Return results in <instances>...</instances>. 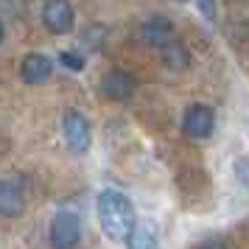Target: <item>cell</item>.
I'll return each instance as SVG.
<instances>
[{
    "mask_svg": "<svg viewBox=\"0 0 249 249\" xmlns=\"http://www.w3.org/2000/svg\"><path fill=\"white\" fill-rule=\"evenodd\" d=\"M98 224L109 241H129L135 230V207L121 191H101L95 202Z\"/></svg>",
    "mask_w": 249,
    "mask_h": 249,
    "instance_id": "1",
    "label": "cell"
},
{
    "mask_svg": "<svg viewBox=\"0 0 249 249\" xmlns=\"http://www.w3.org/2000/svg\"><path fill=\"white\" fill-rule=\"evenodd\" d=\"M62 137H65V146L73 154H87V148H90V124L79 109H65V115H62Z\"/></svg>",
    "mask_w": 249,
    "mask_h": 249,
    "instance_id": "2",
    "label": "cell"
},
{
    "mask_svg": "<svg viewBox=\"0 0 249 249\" xmlns=\"http://www.w3.org/2000/svg\"><path fill=\"white\" fill-rule=\"evenodd\" d=\"M81 238V221L76 213L62 210L51 221V247L53 249H76Z\"/></svg>",
    "mask_w": 249,
    "mask_h": 249,
    "instance_id": "3",
    "label": "cell"
},
{
    "mask_svg": "<svg viewBox=\"0 0 249 249\" xmlns=\"http://www.w3.org/2000/svg\"><path fill=\"white\" fill-rule=\"evenodd\" d=\"M182 129H185V135L191 140H207L215 129V112L207 104H193V107L185 109Z\"/></svg>",
    "mask_w": 249,
    "mask_h": 249,
    "instance_id": "4",
    "label": "cell"
},
{
    "mask_svg": "<svg viewBox=\"0 0 249 249\" xmlns=\"http://www.w3.org/2000/svg\"><path fill=\"white\" fill-rule=\"evenodd\" d=\"M42 23L48 25L51 34H70L76 25V12L70 0H48L42 9Z\"/></svg>",
    "mask_w": 249,
    "mask_h": 249,
    "instance_id": "5",
    "label": "cell"
},
{
    "mask_svg": "<svg viewBox=\"0 0 249 249\" xmlns=\"http://www.w3.org/2000/svg\"><path fill=\"white\" fill-rule=\"evenodd\" d=\"M20 76L25 84H42L53 76V62L42 53H28L20 65Z\"/></svg>",
    "mask_w": 249,
    "mask_h": 249,
    "instance_id": "6",
    "label": "cell"
},
{
    "mask_svg": "<svg viewBox=\"0 0 249 249\" xmlns=\"http://www.w3.org/2000/svg\"><path fill=\"white\" fill-rule=\"evenodd\" d=\"M132 90H135V81H132V76H129L126 70H109V73L101 79V92L107 95V98H112V101L129 98Z\"/></svg>",
    "mask_w": 249,
    "mask_h": 249,
    "instance_id": "7",
    "label": "cell"
},
{
    "mask_svg": "<svg viewBox=\"0 0 249 249\" xmlns=\"http://www.w3.org/2000/svg\"><path fill=\"white\" fill-rule=\"evenodd\" d=\"M23 213V191L17 188V182L0 179V215H14Z\"/></svg>",
    "mask_w": 249,
    "mask_h": 249,
    "instance_id": "8",
    "label": "cell"
},
{
    "mask_svg": "<svg viewBox=\"0 0 249 249\" xmlns=\"http://www.w3.org/2000/svg\"><path fill=\"white\" fill-rule=\"evenodd\" d=\"M160 53H162V62L168 70H188L191 68V53L188 48L182 45L179 39H168L165 45H160Z\"/></svg>",
    "mask_w": 249,
    "mask_h": 249,
    "instance_id": "9",
    "label": "cell"
},
{
    "mask_svg": "<svg viewBox=\"0 0 249 249\" xmlns=\"http://www.w3.org/2000/svg\"><path fill=\"white\" fill-rule=\"evenodd\" d=\"M143 39L148 45H165L171 39V20L168 17H151L143 25Z\"/></svg>",
    "mask_w": 249,
    "mask_h": 249,
    "instance_id": "10",
    "label": "cell"
},
{
    "mask_svg": "<svg viewBox=\"0 0 249 249\" xmlns=\"http://www.w3.org/2000/svg\"><path fill=\"white\" fill-rule=\"evenodd\" d=\"M129 249H160L157 232L151 230V224H137L129 235Z\"/></svg>",
    "mask_w": 249,
    "mask_h": 249,
    "instance_id": "11",
    "label": "cell"
},
{
    "mask_svg": "<svg viewBox=\"0 0 249 249\" xmlns=\"http://www.w3.org/2000/svg\"><path fill=\"white\" fill-rule=\"evenodd\" d=\"M59 62H62V68L65 70H73V73H81V70H84V56L76 53V51H65V53H59Z\"/></svg>",
    "mask_w": 249,
    "mask_h": 249,
    "instance_id": "12",
    "label": "cell"
},
{
    "mask_svg": "<svg viewBox=\"0 0 249 249\" xmlns=\"http://www.w3.org/2000/svg\"><path fill=\"white\" fill-rule=\"evenodd\" d=\"M196 9L202 12L204 20H210V23L215 20V0H196Z\"/></svg>",
    "mask_w": 249,
    "mask_h": 249,
    "instance_id": "13",
    "label": "cell"
},
{
    "mask_svg": "<svg viewBox=\"0 0 249 249\" xmlns=\"http://www.w3.org/2000/svg\"><path fill=\"white\" fill-rule=\"evenodd\" d=\"M235 174H238V179L244 182V185H249V157H241L235 162Z\"/></svg>",
    "mask_w": 249,
    "mask_h": 249,
    "instance_id": "14",
    "label": "cell"
},
{
    "mask_svg": "<svg viewBox=\"0 0 249 249\" xmlns=\"http://www.w3.org/2000/svg\"><path fill=\"white\" fill-rule=\"evenodd\" d=\"M202 249H227V247L221 244V241H207V244H204Z\"/></svg>",
    "mask_w": 249,
    "mask_h": 249,
    "instance_id": "15",
    "label": "cell"
},
{
    "mask_svg": "<svg viewBox=\"0 0 249 249\" xmlns=\"http://www.w3.org/2000/svg\"><path fill=\"white\" fill-rule=\"evenodd\" d=\"M3 34H6V28H3V23H0V42H3Z\"/></svg>",
    "mask_w": 249,
    "mask_h": 249,
    "instance_id": "16",
    "label": "cell"
}]
</instances>
